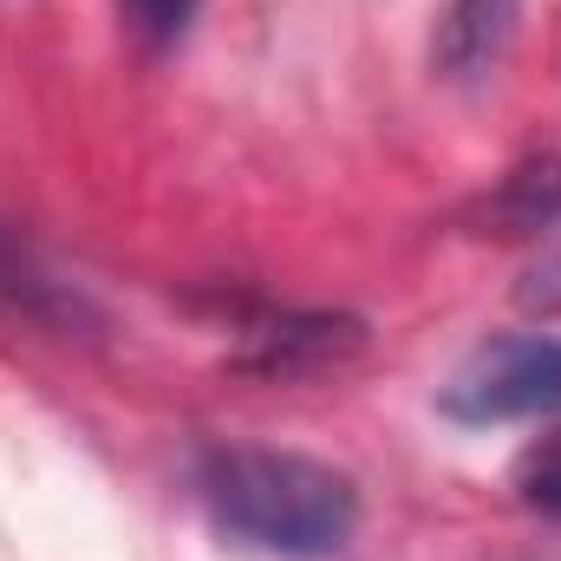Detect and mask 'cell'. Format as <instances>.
<instances>
[{
  "instance_id": "cell-9",
  "label": "cell",
  "mask_w": 561,
  "mask_h": 561,
  "mask_svg": "<svg viewBox=\"0 0 561 561\" xmlns=\"http://www.w3.org/2000/svg\"><path fill=\"white\" fill-rule=\"evenodd\" d=\"M125 20L144 46H176L196 20V0H125Z\"/></svg>"
},
{
  "instance_id": "cell-7",
  "label": "cell",
  "mask_w": 561,
  "mask_h": 561,
  "mask_svg": "<svg viewBox=\"0 0 561 561\" xmlns=\"http://www.w3.org/2000/svg\"><path fill=\"white\" fill-rule=\"evenodd\" d=\"M510 483H516V503H523V510H536L542 523H561V424L542 431V437L516 457Z\"/></svg>"
},
{
  "instance_id": "cell-2",
  "label": "cell",
  "mask_w": 561,
  "mask_h": 561,
  "mask_svg": "<svg viewBox=\"0 0 561 561\" xmlns=\"http://www.w3.org/2000/svg\"><path fill=\"white\" fill-rule=\"evenodd\" d=\"M437 412L450 424H516L561 412V333H503L483 340L444 386Z\"/></svg>"
},
{
  "instance_id": "cell-4",
  "label": "cell",
  "mask_w": 561,
  "mask_h": 561,
  "mask_svg": "<svg viewBox=\"0 0 561 561\" xmlns=\"http://www.w3.org/2000/svg\"><path fill=\"white\" fill-rule=\"evenodd\" d=\"M516 26H523V0H450L431 39V66L450 85H483L510 59Z\"/></svg>"
},
{
  "instance_id": "cell-3",
  "label": "cell",
  "mask_w": 561,
  "mask_h": 561,
  "mask_svg": "<svg viewBox=\"0 0 561 561\" xmlns=\"http://www.w3.org/2000/svg\"><path fill=\"white\" fill-rule=\"evenodd\" d=\"M359 353H366V320H353V313H313V307H280V313H255L242 327L236 373L294 386V379L340 373Z\"/></svg>"
},
{
  "instance_id": "cell-8",
  "label": "cell",
  "mask_w": 561,
  "mask_h": 561,
  "mask_svg": "<svg viewBox=\"0 0 561 561\" xmlns=\"http://www.w3.org/2000/svg\"><path fill=\"white\" fill-rule=\"evenodd\" d=\"M516 300H523L529 313H556L561 307V222L536 242L529 268H523V280H516Z\"/></svg>"
},
{
  "instance_id": "cell-5",
  "label": "cell",
  "mask_w": 561,
  "mask_h": 561,
  "mask_svg": "<svg viewBox=\"0 0 561 561\" xmlns=\"http://www.w3.org/2000/svg\"><path fill=\"white\" fill-rule=\"evenodd\" d=\"M561 222V157H523L510 176H496V190L477 196L470 229L477 236H516V242H542Z\"/></svg>"
},
{
  "instance_id": "cell-1",
  "label": "cell",
  "mask_w": 561,
  "mask_h": 561,
  "mask_svg": "<svg viewBox=\"0 0 561 561\" xmlns=\"http://www.w3.org/2000/svg\"><path fill=\"white\" fill-rule=\"evenodd\" d=\"M196 496L236 549L275 561H333L359 536V483L307 450L209 444L196 457Z\"/></svg>"
},
{
  "instance_id": "cell-6",
  "label": "cell",
  "mask_w": 561,
  "mask_h": 561,
  "mask_svg": "<svg viewBox=\"0 0 561 561\" xmlns=\"http://www.w3.org/2000/svg\"><path fill=\"white\" fill-rule=\"evenodd\" d=\"M0 313H13V320H26V327H53V333L99 320L72 280H59L53 268H39V255L20 249L13 236H0Z\"/></svg>"
}]
</instances>
